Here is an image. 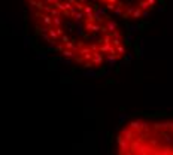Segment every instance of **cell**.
Listing matches in <instances>:
<instances>
[{"mask_svg":"<svg viewBox=\"0 0 173 155\" xmlns=\"http://www.w3.org/2000/svg\"><path fill=\"white\" fill-rule=\"evenodd\" d=\"M27 6L36 34L76 66L106 67L128 54L121 24L93 0H27Z\"/></svg>","mask_w":173,"mask_h":155,"instance_id":"obj_1","label":"cell"},{"mask_svg":"<svg viewBox=\"0 0 173 155\" xmlns=\"http://www.w3.org/2000/svg\"><path fill=\"white\" fill-rule=\"evenodd\" d=\"M112 155H173V116H137L121 127Z\"/></svg>","mask_w":173,"mask_h":155,"instance_id":"obj_2","label":"cell"},{"mask_svg":"<svg viewBox=\"0 0 173 155\" xmlns=\"http://www.w3.org/2000/svg\"><path fill=\"white\" fill-rule=\"evenodd\" d=\"M113 18L137 22L155 11L158 0H93Z\"/></svg>","mask_w":173,"mask_h":155,"instance_id":"obj_3","label":"cell"}]
</instances>
